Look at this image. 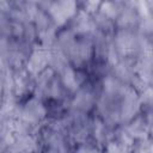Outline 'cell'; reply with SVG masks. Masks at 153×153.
Masks as SVG:
<instances>
[{
	"label": "cell",
	"instance_id": "obj_1",
	"mask_svg": "<svg viewBox=\"0 0 153 153\" xmlns=\"http://www.w3.org/2000/svg\"><path fill=\"white\" fill-rule=\"evenodd\" d=\"M63 81L65 84L68 86V87H73L74 84H75V75L73 73L72 69H66V73H65V76H63Z\"/></svg>",
	"mask_w": 153,
	"mask_h": 153
},
{
	"label": "cell",
	"instance_id": "obj_2",
	"mask_svg": "<svg viewBox=\"0 0 153 153\" xmlns=\"http://www.w3.org/2000/svg\"><path fill=\"white\" fill-rule=\"evenodd\" d=\"M108 152H109V153H121L118 146L115 145V143H110V145H109V147H108Z\"/></svg>",
	"mask_w": 153,
	"mask_h": 153
}]
</instances>
